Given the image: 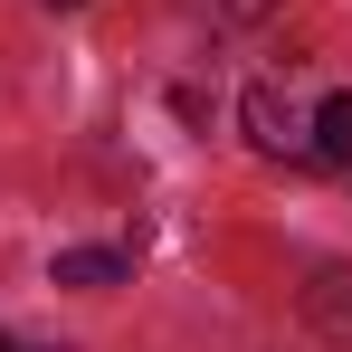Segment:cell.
I'll use <instances>...</instances> for the list:
<instances>
[{"label": "cell", "instance_id": "obj_1", "mask_svg": "<svg viewBox=\"0 0 352 352\" xmlns=\"http://www.w3.org/2000/svg\"><path fill=\"white\" fill-rule=\"evenodd\" d=\"M248 133H257V153H305L314 143V115L295 96H276V86H257L248 96Z\"/></svg>", "mask_w": 352, "mask_h": 352}, {"label": "cell", "instance_id": "obj_2", "mask_svg": "<svg viewBox=\"0 0 352 352\" xmlns=\"http://www.w3.org/2000/svg\"><path fill=\"white\" fill-rule=\"evenodd\" d=\"M48 276L76 286V295H105V286L133 276V257H124V248H58V267H48Z\"/></svg>", "mask_w": 352, "mask_h": 352}, {"label": "cell", "instance_id": "obj_3", "mask_svg": "<svg viewBox=\"0 0 352 352\" xmlns=\"http://www.w3.org/2000/svg\"><path fill=\"white\" fill-rule=\"evenodd\" d=\"M305 314H314V333H324V343L352 352V267H324V276L305 286Z\"/></svg>", "mask_w": 352, "mask_h": 352}, {"label": "cell", "instance_id": "obj_4", "mask_svg": "<svg viewBox=\"0 0 352 352\" xmlns=\"http://www.w3.org/2000/svg\"><path fill=\"white\" fill-rule=\"evenodd\" d=\"M314 162H352V96H324L314 105V143H305Z\"/></svg>", "mask_w": 352, "mask_h": 352}, {"label": "cell", "instance_id": "obj_5", "mask_svg": "<svg viewBox=\"0 0 352 352\" xmlns=\"http://www.w3.org/2000/svg\"><path fill=\"white\" fill-rule=\"evenodd\" d=\"M219 10H229V19H257V10H267V0H219Z\"/></svg>", "mask_w": 352, "mask_h": 352}, {"label": "cell", "instance_id": "obj_6", "mask_svg": "<svg viewBox=\"0 0 352 352\" xmlns=\"http://www.w3.org/2000/svg\"><path fill=\"white\" fill-rule=\"evenodd\" d=\"M0 352H38V343H19V333H0Z\"/></svg>", "mask_w": 352, "mask_h": 352}, {"label": "cell", "instance_id": "obj_7", "mask_svg": "<svg viewBox=\"0 0 352 352\" xmlns=\"http://www.w3.org/2000/svg\"><path fill=\"white\" fill-rule=\"evenodd\" d=\"M48 10H86V0H48Z\"/></svg>", "mask_w": 352, "mask_h": 352}]
</instances>
